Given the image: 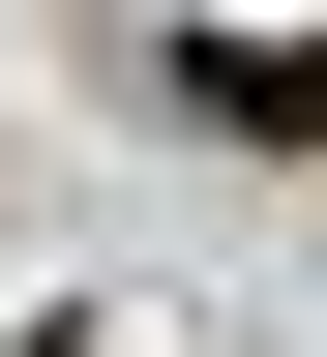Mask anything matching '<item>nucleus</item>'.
<instances>
[{
	"instance_id": "f257e3e1",
	"label": "nucleus",
	"mask_w": 327,
	"mask_h": 357,
	"mask_svg": "<svg viewBox=\"0 0 327 357\" xmlns=\"http://www.w3.org/2000/svg\"><path fill=\"white\" fill-rule=\"evenodd\" d=\"M178 89H208L238 149H327V30H178Z\"/></svg>"
}]
</instances>
